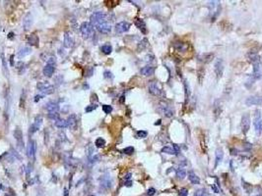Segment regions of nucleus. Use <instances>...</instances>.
<instances>
[{"mask_svg": "<svg viewBox=\"0 0 262 196\" xmlns=\"http://www.w3.org/2000/svg\"><path fill=\"white\" fill-rule=\"evenodd\" d=\"M45 109L48 111V113H57L59 111V105L57 102L50 101L45 105Z\"/></svg>", "mask_w": 262, "mask_h": 196, "instance_id": "a211bd4d", "label": "nucleus"}, {"mask_svg": "<svg viewBox=\"0 0 262 196\" xmlns=\"http://www.w3.org/2000/svg\"><path fill=\"white\" fill-rule=\"evenodd\" d=\"M74 45V38L70 32L64 33V46L66 48H71Z\"/></svg>", "mask_w": 262, "mask_h": 196, "instance_id": "6ab92c4d", "label": "nucleus"}, {"mask_svg": "<svg viewBox=\"0 0 262 196\" xmlns=\"http://www.w3.org/2000/svg\"><path fill=\"white\" fill-rule=\"evenodd\" d=\"M249 59L251 61V63L253 64H258V63H261V60H260V56L258 55L257 53H250L249 55Z\"/></svg>", "mask_w": 262, "mask_h": 196, "instance_id": "c85d7f7f", "label": "nucleus"}, {"mask_svg": "<svg viewBox=\"0 0 262 196\" xmlns=\"http://www.w3.org/2000/svg\"><path fill=\"white\" fill-rule=\"evenodd\" d=\"M54 70H55V65L54 64H49V63H46V65L45 66V68L42 70V73L43 75L48 77H51L53 73H54Z\"/></svg>", "mask_w": 262, "mask_h": 196, "instance_id": "2eb2a0df", "label": "nucleus"}, {"mask_svg": "<svg viewBox=\"0 0 262 196\" xmlns=\"http://www.w3.org/2000/svg\"><path fill=\"white\" fill-rule=\"evenodd\" d=\"M162 152L163 153H166V154H170V155H176V151H174V149L173 148V146H164L163 149H162Z\"/></svg>", "mask_w": 262, "mask_h": 196, "instance_id": "473e14b6", "label": "nucleus"}, {"mask_svg": "<svg viewBox=\"0 0 262 196\" xmlns=\"http://www.w3.org/2000/svg\"><path fill=\"white\" fill-rule=\"evenodd\" d=\"M95 145L98 148H102V147H103L106 145V140L103 139V138H102V137L97 138L96 141H95Z\"/></svg>", "mask_w": 262, "mask_h": 196, "instance_id": "72a5a7b5", "label": "nucleus"}, {"mask_svg": "<svg viewBox=\"0 0 262 196\" xmlns=\"http://www.w3.org/2000/svg\"><path fill=\"white\" fill-rule=\"evenodd\" d=\"M125 185H126V186H131V185H132V181H125Z\"/></svg>", "mask_w": 262, "mask_h": 196, "instance_id": "864d4df0", "label": "nucleus"}, {"mask_svg": "<svg viewBox=\"0 0 262 196\" xmlns=\"http://www.w3.org/2000/svg\"><path fill=\"white\" fill-rule=\"evenodd\" d=\"M159 124H161V120H159V121H157V123H156V125H159Z\"/></svg>", "mask_w": 262, "mask_h": 196, "instance_id": "13d9d810", "label": "nucleus"}, {"mask_svg": "<svg viewBox=\"0 0 262 196\" xmlns=\"http://www.w3.org/2000/svg\"><path fill=\"white\" fill-rule=\"evenodd\" d=\"M100 50H102V52L103 54L109 55V54H110V53H112V46L110 44H105V45H103L102 47H100Z\"/></svg>", "mask_w": 262, "mask_h": 196, "instance_id": "2f4dec72", "label": "nucleus"}, {"mask_svg": "<svg viewBox=\"0 0 262 196\" xmlns=\"http://www.w3.org/2000/svg\"><path fill=\"white\" fill-rule=\"evenodd\" d=\"M103 77H105L106 79H110V80L113 79L112 74V72H109V71H105V73H103Z\"/></svg>", "mask_w": 262, "mask_h": 196, "instance_id": "c03bdc74", "label": "nucleus"}, {"mask_svg": "<svg viewBox=\"0 0 262 196\" xmlns=\"http://www.w3.org/2000/svg\"><path fill=\"white\" fill-rule=\"evenodd\" d=\"M54 125L55 127L58 128H64V127H67V121L64 119H59L54 122Z\"/></svg>", "mask_w": 262, "mask_h": 196, "instance_id": "c756f323", "label": "nucleus"}, {"mask_svg": "<svg viewBox=\"0 0 262 196\" xmlns=\"http://www.w3.org/2000/svg\"><path fill=\"white\" fill-rule=\"evenodd\" d=\"M173 148L174 149V151H176V155L179 153L180 152V149H179V146L177 144H173Z\"/></svg>", "mask_w": 262, "mask_h": 196, "instance_id": "09e8293b", "label": "nucleus"}, {"mask_svg": "<svg viewBox=\"0 0 262 196\" xmlns=\"http://www.w3.org/2000/svg\"><path fill=\"white\" fill-rule=\"evenodd\" d=\"M176 177L179 178V180H183L186 177V170L183 167H179L176 170Z\"/></svg>", "mask_w": 262, "mask_h": 196, "instance_id": "cd10ccee", "label": "nucleus"}, {"mask_svg": "<svg viewBox=\"0 0 262 196\" xmlns=\"http://www.w3.org/2000/svg\"><path fill=\"white\" fill-rule=\"evenodd\" d=\"M106 14L103 12H95L91 16V24L96 27L99 24H102L103 22H106Z\"/></svg>", "mask_w": 262, "mask_h": 196, "instance_id": "f03ea898", "label": "nucleus"}, {"mask_svg": "<svg viewBox=\"0 0 262 196\" xmlns=\"http://www.w3.org/2000/svg\"><path fill=\"white\" fill-rule=\"evenodd\" d=\"M188 195V190L186 188H181L179 190V196H187Z\"/></svg>", "mask_w": 262, "mask_h": 196, "instance_id": "a18cd8bd", "label": "nucleus"}, {"mask_svg": "<svg viewBox=\"0 0 262 196\" xmlns=\"http://www.w3.org/2000/svg\"><path fill=\"white\" fill-rule=\"evenodd\" d=\"M254 127L255 131L257 134H260L261 131V126H262V118H261V111L259 109L255 110L254 112Z\"/></svg>", "mask_w": 262, "mask_h": 196, "instance_id": "20e7f679", "label": "nucleus"}, {"mask_svg": "<svg viewBox=\"0 0 262 196\" xmlns=\"http://www.w3.org/2000/svg\"><path fill=\"white\" fill-rule=\"evenodd\" d=\"M215 157H216V162H215V168H217L219 166V164L223 161V158H224V151L222 148H218L216 150V154H215Z\"/></svg>", "mask_w": 262, "mask_h": 196, "instance_id": "412c9836", "label": "nucleus"}, {"mask_svg": "<svg viewBox=\"0 0 262 196\" xmlns=\"http://www.w3.org/2000/svg\"><path fill=\"white\" fill-rule=\"evenodd\" d=\"M246 104L247 106H253V105H262V96H249L246 98Z\"/></svg>", "mask_w": 262, "mask_h": 196, "instance_id": "f8f14e48", "label": "nucleus"}, {"mask_svg": "<svg viewBox=\"0 0 262 196\" xmlns=\"http://www.w3.org/2000/svg\"><path fill=\"white\" fill-rule=\"evenodd\" d=\"M33 25V15L31 13H28L23 19V28L25 30H29Z\"/></svg>", "mask_w": 262, "mask_h": 196, "instance_id": "4468645a", "label": "nucleus"}, {"mask_svg": "<svg viewBox=\"0 0 262 196\" xmlns=\"http://www.w3.org/2000/svg\"><path fill=\"white\" fill-rule=\"evenodd\" d=\"M42 98V95H36L35 96V102H38Z\"/></svg>", "mask_w": 262, "mask_h": 196, "instance_id": "603ef678", "label": "nucleus"}, {"mask_svg": "<svg viewBox=\"0 0 262 196\" xmlns=\"http://www.w3.org/2000/svg\"><path fill=\"white\" fill-rule=\"evenodd\" d=\"M12 35H13V32H10V33H9V36H8V38H12Z\"/></svg>", "mask_w": 262, "mask_h": 196, "instance_id": "4d7b16f0", "label": "nucleus"}, {"mask_svg": "<svg viewBox=\"0 0 262 196\" xmlns=\"http://www.w3.org/2000/svg\"><path fill=\"white\" fill-rule=\"evenodd\" d=\"M250 127V116L248 113H246L243 115L241 118V130H243V134H246L249 130Z\"/></svg>", "mask_w": 262, "mask_h": 196, "instance_id": "39448f33", "label": "nucleus"}, {"mask_svg": "<svg viewBox=\"0 0 262 196\" xmlns=\"http://www.w3.org/2000/svg\"><path fill=\"white\" fill-rule=\"evenodd\" d=\"M80 30H81L83 38L85 39H89L95 35V29H94V26L89 22L82 23L81 27H80Z\"/></svg>", "mask_w": 262, "mask_h": 196, "instance_id": "f257e3e1", "label": "nucleus"}, {"mask_svg": "<svg viewBox=\"0 0 262 196\" xmlns=\"http://www.w3.org/2000/svg\"><path fill=\"white\" fill-rule=\"evenodd\" d=\"M154 73H155V68L152 66H145L140 70V74L142 76H145V77L152 76Z\"/></svg>", "mask_w": 262, "mask_h": 196, "instance_id": "aec40b11", "label": "nucleus"}, {"mask_svg": "<svg viewBox=\"0 0 262 196\" xmlns=\"http://www.w3.org/2000/svg\"><path fill=\"white\" fill-rule=\"evenodd\" d=\"M31 53H32V48H31V47H24V48H22L18 52V58L22 59V58H24V57L30 55Z\"/></svg>", "mask_w": 262, "mask_h": 196, "instance_id": "393cba45", "label": "nucleus"}, {"mask_svg": "<svg viewBox=\"0 0 262 196\" xmlns=\"http://www.w3.org/2000/svg\"><path fill=\"white\" fill-rule=\"evenodd\" d=\"M148 89H149V92L152 94V95H155V96L161 95V89L159 88V86H158V84L155 82H151L149 83Z\"/></svg>", "mask_w": 262, "mask_h": 196, "instance_id": "dca6fc26", "label": "nucleus"}, {"mask_svg": "<svg viewBox=\"0 0 262 196\" xmlns=\"http://www.w3.org/2000/svg\"><path fill=\"white\" fill-rule=\"evenodd\" d=\"M97 106L96 104H92V105H89V106H87L86 108H85V112L86 113H91L92 112V111H94L95 109H97Z\"/></svg>", "mask_w": 262, "mask_h": 196, "instance_id": "58836bf2", "label": "nucleus"}, {"mask_svg": "<svg viewBox=\"0 0 262 196\" xmlns=\"http://www.w3.org/2000/svg\"><path fill=\"white\" fill-rule=\"evenodd\" d=\"M148 133L146 130H138L137 131V137L138 138H145L147 136Z\"/></svg>", "mask_w": 262, "mask_h": 196, "instance_id": "a19ab883", "label": "nucleus"}, {"mask_svg": "<svg viewBox=\"0 0 262 196\" xmlns=\"http://www.w3.org/2000/svg\"><path fill=\"white\" fill-rule=\"evenodd\" d=\"M1 188H2V184H1V183H0V189H1Z\"/></svg>", "mask_w": 262, "mask_h": 196, "instance_id": "bf43d9fd", "label": "nucleus"}, {"mask_svg": "<svg viewBox=\"0 0 262 196\" xmlns=\"http://www.w3.org/2000/svg\"><path fill=\"white\" fill-rule=\"evenodd\" d=\"M194 196H208V194H207V191L205 190L204 188H201V189H198V190L195 191Z\"/></svg>", "mask_w": 262, "mask_h": 196, "instance_id": "c9c22d12", "label": "nucleus"}, {"mask_svg": "<svg viewBox=\"0 0 262 196\" xmlns=\"http://www.w3.org/2000/svg\"><path fill=\"white\" fill-rule=\"evenodd\" d=\"M188 180L191 183H193V184H199L200 183V178H198L195 175V173L192 171H190L188 173Z\"/></svg>", "mask_w": 262, "mask_h": 196, "instance_id": "a878e982", "label": "nucleus"}, {"mask_svg": "<svg viewBox=\"0 0 262 196\" xmlns=\"http://www.w3.org/2000/svg\"><path fill=\"white\" fill-rule=\"evenodd\" d=\"M25 100H26V91L23 90L22 93H21V102H20V103H22V101H23V107L25 106Z\"/></svg>", "mask_w": 262, "mask_h": 196, "instance_id": "49530a36", "label": "nucleus"}, {"mask_svg": "<svg viewBox=\"0 0 262 196\" xmlns=\"http://www.w3.org/2000/svg\"><path fill=\"white\" fill-rule=\"evenodd\" d=\"M134 24H135V26L138 28L141 32H142L143 33H146V25L145 23H144V21L142 19H139V18H136L135 21H134Z\"/></svg>", "mask_w": 262, "mask_h": 196, "instance_id": "4be33fe9", "label": "nucleus"}, {"mask_svg": "<svg viewBox=\"0 0 262 196\" xmlns=\"http://www.w3.org/2000/svg\"><path fill=\"white\" fill-rule=\"evenodd\" d=\"M94 153H95V149H94V146L92 144H89L87 145L86 147V154H87V157H88L89 160L93 163V160H94Z\"/></svg>", "mask_w": 262, "mask_h": 196, "instance_id": "b1692460", "label": "nucleus"}, {"mask_svg": "<svg viewBox=\"0 0 262 196\" xmlns=\"http://www.w3.org/2000/svg\"><path fill=\"white\" fill-rule=\"evenodd\" d=\"M64 196H68V189L64 188Z\"/></svg>", "mask_w": 262, "mask_h": 196, "instance_id": "5fc2aeb1", "label": "nucleus"}, {"mask_svg": "<svg viewBox=\"0 0 262 196\" xmlns=\"http://www.w3.org/2000/svg\"><path fill=\"white\" fill-rule=\"evenodd\" d=\"M147 45H148V40L146 38L142 39V40H141V42L139 43V45H138V50L140 51V50L145 49Z\"/></svg>", "mask_w": 262, "mask_h": 196, "instance_id": "f704fd0d", "label": "nucleus"}, {"mask_svg": "<svg viewBox=\"0 0 262 196\" xmlns=\"http://www.w3.org/2000/svg\"><path fill=\"white\" fill-rule=\"evenodd\" d=\"M184 89H185V97L186 99H188V97L190 95V88H189V85L185 80H184Z\"/></svg>", "mask_w": 262, "mask_h": 196, "instance_id": "4c0bfd02", "label": "nucleus"}, {"mask_svg": "<svg viewBox=\"0 0 262 196\" xmlns=\"http://www.w3.org/2000/svg\"><path fill=\"white\" fill-rule=\"evenodd\" d=\"M203 57H204V59L201 60V61H203L204 63H209V62H211V61H212L214 56L212 55V54H209V55H203Z\"/></svg>", "mask_w": 262, "mask_h": 196, "instance_id": "79ce46f5", "label": "nucleus"}, {"mask_svg": "<svg viewBox=\"0 0 262 196\" xmlns=\"http://www.w3.org/2000/svg\"><path fill=\"white\" fill-rule=\"evenodd\" d=\"M42 124V116H36L35 118L33 123L31 125V127H30V133L33 134V133H35L36 131H38L39 128L41 127Z\"/></svg>", "mask_w": 262, "mask_h": 196, "instance_id": "9d476101", "label": "nucleus"}, {"mask_svg": "<svg viewBox=\"0 0 262 196\" xmlns=\"http://www.w3.org/2000/svg\"><path fill=\"white\" fill-rule=\"evenodd\" d=\"M131 173H128V174H126L125 175V177H124V178H125V181H130V178H131Z\"/></svg>", "mask_w": 262, "mask_h": 196, "instance_id": "3c124183", "label": "nucleus"}, {"mask_svg": "<svg viewBox=\"0 0 262 196\" xmlns=\"http://www.w3.org/2000/svg\"><path fill=\"white\" fill-rule=\"evenodd\" d=\"M208 7H209L210 11L212 13H215V12L219 13L220 10H217V8L220 9V2L219 1H210L209 3H208Z\"/></svg>", "mask_w": 262, "mask_h": 196, "instance_id": "5701e85b", "label": "nucleus"}, {"mask_svg": "<svg viewBox=\"0 0 262 196\" xmlns=\"http://www.w3.org/2000/svg\"><path fill=\"white\" fill-rule=\"evenodd\" d=\"M14 137L17 141V144L18 146L23 149L24 148V140H23V133H22V130H20L19 127H17L15 131H14Z\"/></svg>", "mask_w": 262, "mask_h": 196, "instance_id": "ddd939ff", "label": "nucleus"}, {"mask_svg": "<svg viewBox=\"0 0 262 196\" xmlns=\"http://www.w3.org/2000/svg\"><path fill=\"white\" fill-rule=\"evenodd\" d=\"M36 152V143L35 140H30L27 146V156L30 159H35Z\"/></svg>", "mask_w": 262, "mask_h": 196, "instance_id": "0eeeda50", "label": "nucleus"}, {"mask_svg": "<svg viewBox=\"0 0 262 196\" xmlns=\"http://www.w3.org/2000/svg\"><path fill=\"white\" fill-rule=\"evenodd\" d=\"M13 58H14V56L12 55V56H11V60H10V61H11V63H10V64H11V66H14V62H13Z\"/></svg>", "mask_w": 262, "mask_h": 196, "instance_id": "6e6d98bb", "label": "nucleus"}, {"mask_svg": "<svg viewBox=\"0 0 262 196\" xmlns=\"http://www.w3.org/2000/svg\"><path fill=\"white\" fill-rule=\"evenodd\" d=\"M156 193V189L155 188H149L147 191V195L148 196H153L154 194Z\"/></svg>", "mask_w": 262, "mask_h": 196, "instance_id": "de8ad7c7", "label": "nucleus"}, {"mask_svg": "<svg viewBox=\"0 0 262 196\" xmlns=\"http://www.w3.org/2000/svg\"><path fill=\"white\" fill-rule=\"evenodd\" d=\"M212 189L214 190L215 193H219V188L217 187V185H212Z\"/></svg>", "mask_w": 262, "mask_h": 196, "instance_id": "8fccbe9b", "label": "nucleus"}, {"mask_svg": "<svg viewBox=\"0 0 262 196\" xmlns=\"http://www.w3.org/2000/svg\"><path fill=\"white\" fill-rule=\"evenodd\" d=\"M215 73H216V76L218 79L223 76V73H224V61L223 59L221 58H218L215 61Z\"/></svg>", "mask_w": 262, "mask_h": 196, "instance_id": "423d86ee", "label": "nucleus"}, {"mask_svg": "<svg viewBox=\"0 0 262 196\" xmlns=\"http://www.w3.org/2000/svg\"><path fill=\"white\" fill-rule=\"evenodd\" d=\"M160 110L162 111V113L164 115V117L167 118H172L173 116V111L170 109V107L167 104H164V103H161V106H160Z\"/></svg>", "mask_w": 262, "mask_h": 196, "instance_id": "f3484780", "label": "nucleus"}, {"mask_svg": "<svg viewBox=\"0 0 262 196\" xmlns=\"http://www.w3.org/2000/svg\"><path fill=\"white\" fill-rule=\"evenodd\" d=\"M66 121H67V127H68L70 130H75L77 128V126H78V119H77L76 115L71 114Z\"/></svg>", "mask_w": 262, "mask_h": 196, "instance_id": "9b49d317", "label": "nucleus"}, {"mask_svg": "<svg viewBox=\"0 0 262 196\" xmlns=\"http://www.w3.org/2000/svg\"><path fill=\"white\" fill-rule=\"evenodd\" d=\"M123 153L124 154H127V155L132 154V153H134V148L132 146H128V147L124 148V149H123Z\"/></svg>", "mask_w": 262, "mask_h": 196, "instance_id": "ea45409f", "label": "nucleus"}, {"mask_svg": "<svg viewBox=\"0 0 262 196\" xmlns=\"http://www.w3.org/2000/svg\"><path fill=\"white\" fill-rule=\"evenodd\" d=\"M130 27H131V24L128 23V22H125V21L119 22V23H117L115 25V32L117 33L126 32H128V30H129Z\"/></svg>", "mask_w": 262, "mask_h": 196, "instance_id": "6e6552de", "label": "nucleus"}, {"mask_svg": "<svg viewBox=\"0 0 262 196\" xmlns=\"http://www.w3.org/2000/svg\"><path fill=\"white\" fill-rule=\"evenodd\" d=\"M95 28L98 29L100 33H103V35H107V33H109L110 32H112V25H110L107 21L103 22L102 24H99V25H97Z\"/></svg>", "mask_w": 262, "mask_h": 196, "instance_id": "1a4fd4ad", "label": "nucleus"}, {"mask_svg": "<svg viewBox=\"0 0 262 196\" xmlns=\"http://www.w3.org/2000/svg\"><path fill=\"white\" fill-rule=\"evenodd\" d=\"M28 43L31 45H36L39 43V38L36 35H32L28 38Z\"/></svg>", "mask_w": 262, "mask_h": 196, "instance_id": "7c9ffc66", "label": "nucleus"}, {"mask_svg": "<svg viewBox=\"0 0 262 196\" xmlns=\"http://www.w3.org/2000/svg\"><path fill=\"white\" fill-rule=\"evenodd\" d=\"M261 130H262V126H261Z\"/></svg>", "mask_w": 262, "mask_h": 196, "instance_id": "052dcab7", "label": "nucleus"}, {"mask_svg": "<svg viewBox=\"0 0 262 196\" xmlns=\"http://www.w3.org/2000/svg\"><path fill=\"white\" fill-rule=\"evenodd\" d=\"M36 88L41 91L42 93L45 94V95H49V94H52L54 92V86L51 85V84L48 83H45V82L38 83Z\"/></svg>", "mask_w": 262, "mask_h": 196, "instance_id": "7ed1b4c3", "label": "nucleus"}, {"mask_svg": "<svg viewBox=\"0 0 262 196\" xmlns=\"http://www.w3.org/2000/svg\"><path fill=\"white\" fill-rule=\"evenodd\" d=\"M103 111L106 114H109L112 111V107L110 105H103Z\"/></svg>", "mask_w": 262, "mask_h": 196, "instance_id": "37998d69", "label": "nucleus"}, {"mask_svg": "<svg viewBox=\"0 0 262 196\" xmlns=\"http://www.w3.org/2000/svg\"><path fill=\"white\" fill-rule=\"evenodd\" d=\"M48 118H49V119L53 120L54 122L60 119V118H59V114H58V112H57V113H48Z\"/></svg>", "mask_w": 262, "mask_h": 196, "instance_id": "e433bc0d", "label": "nucleus"}, {"mask_svg": "<svg viewBox=\"0 0 262 196\" xmlns=\"http://www.w3.org/2000/svg\"><path fill=\"white\" fill-rule=\"evenodd\" d=\"M1 60H2V71L3 74H4L5 77H9V71H8V67H7V62H6V59L4 57V54H1Z\"/></svg>", "mask_w": 262, "mask_h": 196, "instance_id": "bb28decb", "label": "nucleus"}]
</instances>
